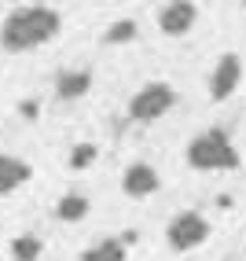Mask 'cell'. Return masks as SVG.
Here are the masks:
<instances>
[{"mask_svg": "<svg viewBox=\"0 0 246 261\" xmlns=\"http://www.w3.org/2000/svg\"><path fill=\"white\" fill-rule=\"evenodd\" d=\"M63 30V11L59 8H19L11 11L4 26H0V48L4 51H30V48H41L48 41H56Z\"/></svg>", "mask_w": 246, "mask_h": 261, "instance_id": "obj_1", "label": "cell"}, {"mask_svg": "<svg viewBox=\"0 0 246 261\" xmlns=\"http://www.w3.org/2000/svg\"><path fill=\"white\" fill-rule=\"evenodd\" d=\"M187 166L202 173H224V169H239L242 159L224 129H206L202 136L187 144Z\"/></svg>", "mask_w": 246, "mask_h": 261, "instance_id": "obj_2", "label": "cell"}, {"mask_svg": "<svg viewBox=\"0 0 246 261\" xmlns=\"http://www.w3.org/2000/svg\"><path fill=\"white\" fill-rule=\"evenodd\" d=\"M173 107H177V89L166 81H151L129 99V118L140 121V125H151L162 114H169Z\"/></svg>", "mask_w": 246, "mask_h": 261, "instance_id": "obj_3", "label": "cell"}, {"mask_svg": "<svg viewBox=\"0 0 246 261\" xmlns=\"http://www.w3.org/2000/svg\"><path fill=\"white\" fill-rule=\"evenodd\" d=\"M213 236V224H209L199 210H184L169 221V228H166V239H169V247L177 250V254H187V250H199L202 243Z\"/></svg>", "mask_w": 246, "mask_h": 261, "instance_id": "obj_4", "label": "cell"}, {"mask_svg": "<svg viewBox=\"0 0 246 261\" xmlns=\"http://www.w3.org/2000/svg\"><path fill=\"white\" fill-rule=\"evenodd\" d=\"M199 19V4H191V0H173L158 11V30L166 33V37H187L191 26Z\"/></svg>", "mask_w": 246, "mask_h": 261, "instance_id": "obj_5", "label": "cell"}, {"mask_svg": "<svg viewBox=\"0 0 246 261\" xmlns=\"http://www.w3.org/2000/svg\"><path fill=\"white\" fill-rule=\"evenodd\" d=\"M239 81H242V59L235 56V51H224L221 63H217V70H213V77H209V96H213L217 103L232 99L235 89H239Z\"/></svg>", "mask_w": 246, "mask_h": 261, "instance_id": "obj_6", "label": "cell"}, {"mask_svg": "<svg viewBox=\"0 0 246 261\" xmlns=\"http://www.w3.org/2000/svg\"><path fill=\"white\" fill-rule=\"evenodd\" d=\"M158 188H162V177H158V169L147 166V162H132L125 173H121V191L132 195V199H147Z\"/></svg>", "mask_w": 246, "mask_h": 261, "instance_id": "obj_7", "label": "cell"}, {"mask_svg": "<svg viewBox=\"0 0 246 261\" xmlns=\"http://www.w3.org/2000/svg\"><path fill=\"white\" fill-rule=\"evenodd\" d=\"M33 166L26 159H15V154H0V195H11L15 188L30 184Z\"/></svg>", "mask_w": 246, "mask_h": 261, "instance_id": "obj_8", "label": "cell"}, {"mask_svg": "<svg viewBox=\"0 0 246 261\" xmlns=\"http://www.w3.org/2000/svg\"><path fill=\"white\" fill-rule=\"evenodd\" d=\"M92 70H70V74H59L56 77V96L59 99H81L92 92Z\"/></svg>", "mask_w": 246, "mask_h": 261, "instance_id": "obj_9", "label": "cell"}, {"mask_svg": "<svg viewBox=\"0 0 246 261\" xmlns=\"http://www.w3.org/2000/svg\"><path fill=\"white\" fill-rule=\"evenodd\" d=\"M89 214H92V202L85 199V195H63L56 202V217L66 221V224H77V221H85Z\"/></svg>", "mask_w": 246, "mask_h": 261, "instance_id": "obj_10", "label": "cell"}, {"mask_svg": "<svg viewBox=\"0 0 246 261\" xmlns=\"http://www.w3.org/2000/svg\"><path fill=\"white\" fill-rule=\"evenodd\" d=\"M81 261H125V243L121 239H99L96 247L81 254Z\"/></svg>", "mask_w": 246, "mask_h": 261, "instance_id": "obj_11", "label": "cell"}, {"mask_svg": "<svg viewBox=\"0 0 246 261\" xmlns=\"http://www.w3.org/2000/svg\"><path fill=\"white\" fill-rule=\"evenodd\" d=\"M41 250H44L41 236H15L11 239V257L15 261H41Z\"/></svg>", "mask_w": 246, "mask_h": 261, "instance_id": "obj_12", "label": "cell"}, {"mask_svg": "<svg viewBox=\"0 0 246 261\" xmlns=\"http://www.w3.org/2000/svg\"><path fill=\"white\" fill-rule=\"evenodd\" d=\"M136 37H140V26L132 19H118V22H111L107 33H103V44H129Z\"/></svg>", "mask_w": 246, "mask_h": 261, "instance_id": "obj_13", "label": "cell"}, {"mask_svg": "<svg viewBox=\"0 0 246 261\" xmlns=\"http://www.w3.org/2000/svg\"><path fill=\"white\" fill-rule=\"evenodd\" d=\"M96 154H99V147H96V144H77L74 151H70V169H74V173L89 169V166L96 162Z\"/></svg>", "mask_w": 246, "mask_h": 261, "instance_id": "obj_14", "label": "cell"}, {"mask_svg": "<svg viewBox=\"0 0 246 261\" xmlns=\"http://www.w3.org/2000/svg\"><path fill=\"white\" fill-rule=\"evenodd\" d=\"M19 111H22V118H37V111H41V107H37V103H33V99H26V103H22Z\"/></svg>", "mask_w": 246, "mask_h": 261, "instance_id": "obj_15", "label": "cell"}, {"mask_svg": "<svg viewBox=\"0 0 246 261\" xmlns=\"http://www.w3.org/2000/svg\"><path fill=\"white\" fill-rule=\"evenodd\" d=\"M118 239H121V243H125V247H132V243H136V232H132V228H129V232H121V236H118Z\"/></svg>", "mask_w": 246, "mask_h": 261, "instance_id": "obj_16", "label": "cell"}]
</instances>
